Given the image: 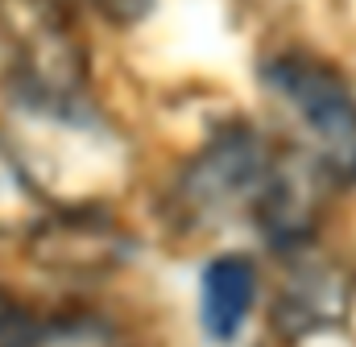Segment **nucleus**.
<instances>
[{
  "mask_svg": "<svg viewBox=\"0 0 356 347\" xmlns=\"http://www.w3.org/2000/svg\"><path fill=\"white\" fill-rule=\"evenodd\" d=\"M25 244L42 269L63 277H99L129 253V236L99 207H54Z\"/></svg>",
  "mask_w": 356,
  "mask_h": 347,
  "instance_id": "20e7f679",
  "label": "nucleus"
},
{
  "mask_svg": "<svg viewBox=\"0 0 356 347\" xmlns=\"http://www.w3.org/2000/svg\"><path fill=\"white\" fill-rule=\"evenodd\" d=\"M257 302V264L241 253H224L203 269L199 281V319L203 331L228 344L253 314Z\"/></svg>",
  "mask_w": 356,
  "mask_h": 347,
  "instance_id": "423d86ee",
  "label": "nucleus"
},
{
  "mask_svg": "<svg viewBox=\"0 0 356 347\" xmlns=\"http://www.w3.org/2000/svg\"><path fill=\"white\" fill-rule=\"evenodd\" d=\"M0 42L25 112L83 120L91 67L67 0H0Z\"/></svg>",
  "mask_w": 356,
  "mask_h": 347,
  "instance_id": "f257e3e1",
  "label": "nucleus"
},
{
  "mask_svg": "<svg viewBox=\"0 0 356 347\" xmlns=\"http://www.w3.org/2000/svg\"><path fill=\"white\" fill-rule=\"evenodd\" d=\"M353 306V277L344 273V264L323 253L298 248L290 253L286 281L273 298V327L290 339L323 331L332 323H340Z\"/></svg>",
  "mask_w": 356,
  "mask_h": 347,
  "instance_id": "39448f33",
  "label": "nucleus"
},
{
  "mask_svg": "<svg viewBox=\"0 0 356 347\" xmlns=\"http://www.w3.org/2000/svg\"><path fill=\"white\" fill-rule=\"evenodd\" d=\"M273 158L277 149L249 124L224 128L178 178L175 203L182 219L191 228H216L236 215L253 219V207L273 170Z\"/></svg>",
  "mask_w": 356,
  "mask_h": 347,
  "instance_id": "7ed1b4c3",
  "label": "nucleus"
},
{
  "mask_svg": "<svg viewBox=\"0 0 356 347\" xmlns=\"http://www.w3.org/2000/svg\"><path fill=\"white\" fill-rule=\"evenodd\" d=\"M50 211L54 203L46 198V190L0 141V240H29L50 219Z\"/></svg>",
  "mask_w": 356,
  "mask_h": 347,
  "instance_id": "0eeeda50",
  "label": "nucleus"
},
{
  "mask_svg": "<svg viewBox=\"0 0 356 347\" xmlns=\"http://www.w3.org/2000/svg\"><path fill=\"white\" fill-rule=\"evenodd\" d=\"M266 87L290 108L302 153L332 186H356V95L336 67L307 50H282L261 67Z\"/></svg>",
  "mask_w": 356,
  "mask_h": 347,
  "instance_id": "f03ea898",
  "label": "nucleus"
},
{
  "mask_svg": "<svg viewBox=\"0 0 356 347\" xmlns=\"http://www.w3.org/2000/svg\"><path fill=\"white\" fill-rule=\"evenodd\" d=\"M50 323L0 281V347H46Z\"/></svg>",
  "mask_w": 356,
  "mask_h": 347,
  "instance_id": "6e6552de",
  "label": "nucleus"
},
{
  "mask_svg": "<svg viewBox=\"0 0 356 347\" xmlns=\"http://www.w3.org/2000/svg\"><path fill=\"white\" fill-rule=\"evenodd\" d=\"M88 4L108 21V25H137V21L154 8V0H88Z\"/></svg>",
  "mask_w": 356,
  "mask_h": 347,
  "instance_id": "1a4fd4ad",
  "label": "nucleus"
}]
</instances>
